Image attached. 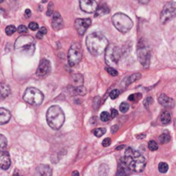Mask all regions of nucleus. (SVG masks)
I'll return each mask as SVG.
<instances>
[{"mask_svg":"<svg viewBox=\"0 0 176 176\" xmlns=\"http://www.w3.org/2000/svg\"><path fill=\"white\" fill-rule=\"evenodd\" d=\"M145 137V134H139V135H137V138H144Z\"/></svg>","mask_w":176,"mask_h":176,"instance_id":"48","label":"nucleus"},{"mask_svg":"<svg viewBox=\"0 0 176 176\" xmlns=\"http://www.w3.org/2000/svg\"><path fill=\"white\" fill-rule=\"evenodd\" d=\"M91 24V20L89 18H85V19H81L78 18L75 21V28L79 35H83L88 28Z\"/></svg>","mask_w":176,"mask_h":176,"instance_id":"12","label":"nucleus"},{"mask_svg":"<svg viewBox=\"0 0 176 176\" xmlns=\"http://www.w3.org/2000/svg\"><path fill=\"white\" fill-rule=\"evenodd\" d=\"M0 90H1V97L2 99L6 98L10 94V89L9 86L5 83H1L0 85Z\"/></svg>","mask_w":176,"mask_h":176,"instance_id":"20","label":"nucleus"},{"mask_svg":"<svg viewBox=\"0 0 176 176\" xmlns=\"http://www.w3.org/2000/svg\"><path fill=\"white\" fill-rule=\"evenodd\" d=\"M119 90H118V89H114L111 93H110V98L111 99H113V100H114V99H116L118 96L119 95Z\"/></svg>","mask_w":176,"mask_h":176,"instance_id":"40","label":"nucleus"},{"mask_svg":"<svg viewBox=\"0 0 176 176\" xmlns=\"http://www.w3.org/2000/svg\"><path fill=\"white\" fill-rule=\"evenodd\" d=\"M118 127L117 125H114V126L112 127V132H113V133H115L118 131Z\"/></svg>","mask_w":176,"mask_h":176,"instance_id":"46","label":"nucleus"},{"mask_svg":"<svg viewBox=\"0 0 176 176\" xmlns=\"http://www.w3.org/2000/svg\"><path fill=\"white\" fill-rule=\"evenodd\" d=\"M123 162L130 169L131 171L136 173L143 172L146 166L145 157L138 151H136L130 147L127 148L125 152Z\"/></svg>","mask_w":176,"mask_h":176,"instance_id":"2","label":"nucleus"},{"mask_svg":"<svg viewBox=\"0 0 176 176\" xmlns=\"http://www.w3.org/2000/svg\"><path fill=\"white\" fill-rule=\"evenodd\" d=\"M110 119V114L108 112H102L101 114V120L103 122H108Z\"/></svg>","mask_w":176,"mask_h":176,"instance_id":"35","label":"nucleus"},{"mask_svg":"<svg viewBox=\"0 0 176 176\" xmlns=\"http://www.w3.org/2000/svg\"><path fill=\"white\" fill-rule=\"evenodd\" d=\"M80 8L86 13H94L96 12L98 4L96 0H80Z\"/></svg>","mask_w":176,"mask_h":176,"instance_id":"11","label":"nucleus"},{"mask_svg":"<svg viewBox=\"0 0 176 176\" xmlns=\"http://www.w3.org/2000/svg\"><path fill=\"white\" fill-rule=\"evenodd\" d=\"M28 28H29V29H31L33 31H35V30H37L39 28V25H38V23H36L35 22H31L28 24Z\"/></svg>","mask_w":176,"mask_h":176,"instance_id":"39","label":"nucleus"},{"mask_svg":"<svg viewBox=\"0 0 176 176\" xmlns=\"http://www.w3.org/2000/svg\"><path fill=\"white\" fill-rule=\"evenodd\" d=\"M130 169L125 164V162H120L118 164L116 176H129L130 175Z\"/></svg>","mask_w":176,"mask_h":176,"instance_id":"18","label":"nucleus"},{"mask_svg":"<svg viewBox=\"0 0 176 176\" xmlns=\"http://www.w3.org/2000/svg\"><path fill=\"white\" fill-rule=\"evenodd\" d=\"M51 70V63L49 60L46 59H41L38 68H37V70H36V75L37 76L39 77H43V76H46L47 75L49 74Z\"/></svg>","mask_w":176,"mask_h":176,"instance_id":"13","label":"nucleus"},{"mask_svg":"<svg viewBox=\"0 0 176 176\" xmlns=\"http://www.w3.org/2000/svg\"><path fill=\"white\" fill-rule=\"evenodd\" d=\"M123 148H124V145H121V146H119V147L116 148V150H121V149H123Z\"/></svg>","mask_w":176,"mask_h":176,"instance_id":"50","label":"nucleus"},{"mask_svg":"<svg viewBox=\"0 0 176 176\" xmlns=\"http://www.w3.org/2000/svg\"><path fill=\"white\" fill-rule=\"evenodd\" d=\"M121 57V51L119 47L114 44H110L105 54V60L107 64L109 67H115L117 66L118 63Z\"/></svg>","mask_w":176,"mask_h":176,"instance_id":"7","label":"nucleus"},{"mask_svg":"<svg viewBox=\"0 0 176 176\" xmlns=\"http://www.w3.org/2000/svg\"><path fill=\"white\" fill-rule=\"evenodd\" d=\"M106 70L108 71V73L109 74V75H111V76H116L118 75V70H115L114 68H113V67H107L106 68Z\"/></svg>","mask_w":176,"mask_h":176,"instance_id":"34","label":"nucleus"},{"mask_svg":"<svg viewBox=\"0 0 176 176\" xmlns=\"http://www.w3.org/2000/svg\"><path fill=\"white\" fill-rule=\"evenodd\" d=\"M52 27L54 30H59L64 27V20L58 11L54 12L52 18Z\"/></svg>","mask_w":176,"mask_h":176,"instance_id":"15","label":"nucleus"},{"mask_svg":"<svg viewBox=\"0 0 176 176\" xmlns=\"http://www.w3.org/2000/svg\"><path fill=\"white\" fill-rule=\"evenodd\" d=\"M53 172L52 169L48 165L41 164L36 168L35 176H52Z\"/></svg>","mask_w":176,"mask_h":176,"instance_id":"16","label":"nucleus"},{"mask_svg":"<svg viewBox=\"0 0 176 176\" xmlns=\"http://www.w3.org/2000/svg\"><path fill=\"white\" fill-rule=\"evenodd\" d=\"M106 133V129L105 128H97L94 130V134L97 137H101Z\"/></svg>","mask_w":176,"mask_h":176,"instance_id":"27","label":"nucleus"},{"mask_svg":"<svg viewBox=\"0 0 176 176\" xmlns=\"http://www.w3.org/2000/svg\"><path fill=\"white\" fill-rule=\"evenodd\" d=\"M46 1H47V0H43V2H46Z\"/></svg>","mask_w":176,"mask_h":176,"instance_id":"52","label":"nucleus"},{"mask_svg":"<svg viewBox=\"0 0 176 176\" xmlns=\"http://www.w3.org/2000/svg\"><path fill=\"white\" fill-rule=\"evenodd\" d=\"M141 97H142L141 94H133L128 97V100L131 102H136V101H138L139 99H141Z\"/></svg>","mask_w":176,"mask_h":176,"instance_id":"32","label":"nucleus"},{"mask_svg":"<svg viewBox=\"0 0 176 176\" xmlns=\"http://www.w3.org/2000/svg\"><path fill=\"white\" fill-rule=\"evenodd\" d=\"M23 99L26 102L32 106H39L44 100V95L38 89L28 88L24 92Z\"/></svg>","mask_w":176,"mask_h":176,"instance_id":"6","label":"nucleus"},{"mask_svg":"<svg viewBox=\"0 0 176 176\" xmlns=\"http://www.w3.org/2000/svg\"><path fill=\"white\" fill-rule=\"evenodd\" d=\"M74 79H75V83H82L83 82V77L80 74H76L74 76Z\"/></svg>","mask_w":176,"mask_h":176,"instance_id":"41","label":"nucleus"},{"mask_svg":"<svg viewBox=\"0 0 176 176\" xmlns=\"http://www.w3.org/2000/svg\"><path fill=\"white\" fill-rule=\"evenodd\" d=\"M7 144H8V142H7V139L5 138V137L3 135H0V149H1V151L4 150V149L7 147Z\"/></svg>","mask_w":176,"mask_h":176,"instance_id":"26","label":"nucleus"},{"mask_svg":"<svg viewBox=\"0 0 176 176\" xmlns=\"http://www.w3.org/2000/svg\"><path fill=\"white\" fill-rule=\"evenodd\" d=\"M118 115V111L116 109L113 108L111 110V118H115Z\"/></svg>","mask_w":176,"mask_h":176,"instance_id":"44","label":"nucleus"},{"mask_svg":"<svg viewBox=\"0 0 176 176\" xmlns=\"http://www.w3.org/2000/svg\"><path fill=\"white\" fill-rule=\"evenodd\" d=\"M148 147H149V150H151V151H156V150H157V149H158V144H156V141L151 140V141L149 142Z\"/></svg>","mask_w":176,"mask_h":176,"instance_id":"30","label":"nucleus"},{"mask_svg":"<svg viewBox=\"0 0 176 176\" xmlns=\"http://www.w3.org/2000/svg\"><path fill=\"white\" fill-rule=\"evenodd\" d=\"M83 50L82 47L78 42L73 43L68 52V61L70 66L76 65L82 59Z\"/></svg>","mask_w":176,"mask_h":176,"instance_id":"8","label":"nucleus"},{"mask_svg":"<svg viewBox=\"0 0 176 176\" xmlns=\"http://www.w3.org/2000/svg\"><path fill=\"white\" fill-rule=\"evenodd\" d=\"M161 121L163 125H168L171 121V114L168 111H164L161 114Z\"/></svg>","mask_w":176,"mask_h":176,"instance_id":"22","label":"nucleus"},{"mask_svg":"<svg viewBox=\"0 0 176 176\" xmlns=\"http://www.w3.org/2000/svg\"><path fill=\"white\" fill-rule=\"evenodd\" d=\"M112 21L116 29L123 34L129 32L133 26L131 19L124 13H117L114 15Z\"/></svg>","mask_w":176,"mask_h":176,"instance_id":"5","label":"nucleus"},{"mask_svg":"<svg viewBox=\"0 0 176 176\" xmlns=\"http://www.w3.org/2000/svg\"><path fill=\"white\" fill-rule=\"evenodd\" d=\"M108 173V168L107 165L105 164H102L101 167H100V169H99V174L100 176H107Z\"/></svg>","mask_w":176,"mask_h":176,"instance_id":"28","label":"nucleus"},{"mask_svg":"<svg viewBox=\"0 0 176 176\" xmlns=\"http://www.w3.org/2000/svg\"><path fill=\"white\" fill-rule=\"evenodd\" d=\"M86 45L89 53L95 56L102 54L109 46L108 39L100 32H94L89 35L86 40Z\"/></svg>","mask_w":176,"mask_h":176,"instance_id":"1","label":"nucleus"},{"mask_svg":"<svg viewBox=\"0 0 176 176\" xmlns=\"http://www.w3.org/2000/svg\"><path fill=\"white\" fill-rule=\"evenodd\" d=\"M76 93L80 95H85L87 94V89L83 86L80 85L76 88Z\"/></svg>","mask_w":176,"mask_h":176,"instance_id":"33","label":"nucleus"},{"mask_svg":"<svg viewBox=\"0 0 176 176\" xmlns=\"http://www.w3.org/2000/svg\"><path fill=\"white\" fill-rule=\"evenodd\" d=\"M158 169H159L160 173H162V174L167 173L168 170H169V165H168V163H166V162H160V163H159V166H158Z\"/></svg>","mask_w":176,"mask_h":176,"instance_id":"25","label":"nucleus"},{"mask_svg":"<svg viewBox=\"0 0 176 176\" xmlns=\"http://www.w3.org/2000/svg\"><path fill=\"white\" fill-rule=\"evenodd\" d=\"M110 12L109 8L106 5V4H102L101 6L98 7L96 12H95V16H102V15H107Z\"/></svg>","mask_w":176,"mask_h":176,"instance_id":"21","label":"nucleus"},{"mask_svg":"<svg viewBox=\"0 0 176 176\" xmlns=\"http://www.w3.org/2000/svg\"><path fill=\"white\" fill-rule=\"evenodd\" d=\"M64 114L59 106L54 105L48 108L47 112V121L48 125L53 130H59L64 122Z\"/></svg>","mask_w":176,"mask_h":176,"instance_id":"4","label":"nucleus"},{"mask_svg":"<svg viewBox=\"0 0 176 176\" xmlns=\"http://www.w3.org/2000/svg\"><path fill=\"white\" fill-rule=\"evenodd\" d=\"M176 16V3L175 2H169L167 3L162 12H161V22L162 24L167 23L169 21Z\"/></svg>","mask_w":176,"mask_h":176,"instance_id":"10","label":"nucleus"},{"mask_svg":"<svg viewBox=\"0 0 176 176\" xmlns=\"http://www.w3.org/2000/svg\"><path fill=\"white\" fill-rule=\"evenodd\" d=\"M137 58L143 66L149 67L150 60V51L148 47H146V44L144 39H141L137 45Z\"/></svg>","mask_w":176,"mask_h":176,"instance_id":"9","label":"nucleus"},{"mask_svg":"<svg viewBox=\"0 0 176 176\" xmlns=\"http://www.w3.org/2000/svg\"><path fill=\"white\" fill-rule=\"evenodd\" d=\"M111 139L109 138V137H107V138H105L103 141H102V146L103 147H108L110 144H111Z\"/></svg>","mask_w":176,"mask_h":176,"instance_id":"42","label":"nucleus"},{"mask_svg":"<svg viewBox=\"0 0 176 176\" xmlns=\"http://www.w3.org/2000/svg\"><path fill=\"white\" fill-rule=\"evenodd\" d=\"M15 50L26 56H32L35 51V39L30 35H22L17 38L15 43Z\"/></svg>","mask_w":176,"mask_h":176,"instance_id":"3","label":"nucleus"},{"mask_svg":"<svg viewBox=\"0 0 176 176\" xmlns=\"http://www.w3.org/2000/svg\"><path fill=\"white\" fill-rule=\"evenodd\" d=\"M47 28H46L45 27H41V28H40V30L38 31V33L36 34V37H37L38 39H42V37L47 34Z\"/></svg>","mask_w":176,"mask_h":176,"instance_id":"31","label":"nucleus"},{"mask_svg":"<svg viewBox=\"0 0 176 176\" xmlns=\"http://www.w3.org/2000/svg\"><path fill=\"white\" fill-rule=\"evenodd\" d=\"M53 13H54V12H53V2H50L49 4H48V7H47V16H52Z\"/></svg>","mask_w":176,"mask_h":176,"instance_id":"37","label":"nucleus"},{"mask_svg":"<svg viewBox=\"0 0 176 176\" xmlns=\"http://www.w3.org/2000/svg\"><path fill=\"white\" fill-rule=\"evenodd\" d=\"M152 102V98H147L146 100H145V102H144V107L147 108V109H149V105Z\"/></svg>","mask_w":176,"mask_h":176,"instance_id":"43","label":"nucleus"},{"mask_svg":"<svg viewBox=\"0 0 176 176\" xmlns=\"http://www.w3.org/2000/svg\"><path fill=\"white\" fill-rule=\"evenodd\" d=\"M171 137L169 133H162L160 137H159V141L161 144H167L170 141Z\"/></svg>","mask_w":176,"mask_h":176,"instance_id":"24","label":"nucleus"},{"mask_svg":"<svg viewBox=\"0 0 176 176\" xmlns=\"http://www.w3.org/2000/svg\"><path fill=\"white\" fill-rule=\"evenodd\" d=\"M158 102L162 107L167 108H174L175 106V101L172 98H169L165 94H162L158 97Z\"/></svg>","mask_w":176,"mask_h":176,"instance_id":"17","label":"nucleus"},{"mask_svg":"<svg viewBox=\"0 0 176 176\" xmlns=\"http://www.w3.org/2000/svg\"><path fill=\"white\" fill-rule=\"evenodd\" d=\"M71 176H79V173H78L77 171H73Z\"/></svg>","mask_w":176,"mask_h":176,"instance_id":"49","label":"nucleus"},{"mask_svg":"<svg viewBox=\"0 0 176 176\" xmlns=\"http://www.w3.org/2000/svg\"><path fill=\"white\" fill-rule=\"evenodd\" d=\"M16 31V27L15 26H13V25H9V26H7L6 27V28H5V33L7 34V35H9V36H10V35H12Z\"/></svg>","mask_w":176,"mask_h":176,"instance_id":"29","label":"nucleus"},{"mask_svg":"<svg viewBox=\"0 0 176 176\" xmlns=\"http://www.w3.org/2000/svg\"><path fill=\"white\" fill-rule=\"evenodd\" d=\"M140 78H141V74H140V73H135V74L131 75V76L128 77V80H127V85H129L130 83H134V82L139 80Z\"/></svg>","mask_w":176,"mask_h":176,"instance_id":"23","label":"nucleus"},{"mask_svg":"<svg viewBox=\"0 0 176 176\" xmlns=\"http://www.w3.org/2000/svg\"><path fill=\"white\" fill-rule=\"evenodd\" d=\"M12 1H13V0H12Z\"/></svg>","mask_w":176,"mask_h":176,"instance_id":"53","label":"nucleus"},{"mask_svg":"<svg viewBox=\"0 0 176 176\" xmlns=\"http://www.w3.org/2000/svg\"><path fill=\"white\" fill-rule=\"evenodd\" d=\"M140 3H143V4H146L150 2V0H137Z\"/></svg>","mask_w":176,"mask_h":176,"instance_id":"47","label":"nucleus"},{"mask_svg":"<svg viewBox=\"0 0 176 176\" xmlns=\"http://www.w3.org/2000/svg\"><path fill=\"white\" fill-rule=\"evenodd\" d=\"M25 15H26L27 17H29V16H31V10H30L29 9H27L25 10Z\"/></svg>","mask_w":176,"mask_h":176,"instance_id":"45","label":"nucleus"},{"mask_svg":"<svg viewBox=\"0 0 176 176\" xmlns=\"http://www.w3.org/2000/svg\"><path fill=\"white\" fill-rule=\"evenodd\" d=\"M129 109V104L126 102H123L119 106V110L121 113H126Z\"/></svg>","mask_w":176,"mask_h":176,"instance_id":"36","label":"nucleus"},{"mask_svg":"<svg viewBox=\"0 0 176 176\" xmlns=\"http://www.w3.org/2000/svg\"><path fill=\"white\" fill-rule=\"evenodd\" d=\"M10 113L9 110L5 109V108H0V124L3 125L6 124L7 122H9V120L10 119Z\"/></svg>","mask_w":176,"mask_h":176,"instance_id":"19","label":"nucleus"},{"mask_svg":"<svg viewBox=\"0 0 176 176\" xmlns=\"http://www.w3.org/2000/svg\"><path fill=\"white\" fill-rule=\"evenodd\" d=\"M3 0H0V3H3Z\"/></svg>","mask_w":176,"mask_h":176,"instance_id":"51","label":"nucleus"},{"mask_svg":"<svg viewBox=\"0 0 176 176\" xmlns=\"http://www.w3.org/2000/svg\"><path fill=\"white\" fill-rule=\"evenodd\" d=\"M11 164L9 155L7 151H1L0 154V167L3 170H7L9 169Z\"/></svg>","mask_w":176,"mask_h":176,"instance_id":"14","label":"nucleus"},{"mask_svg":"<svg viewBox=\"0 0 176 176\" xmlns=\"http://www.w3.org/2000/svg\"><path fill=\"white\" fill-rule=\"evenodd\" d=\"M17 31L18 33L20 34H26L28 32V28L25 26V25H20L18 28H17Z\"/></svg>","mask_w":176,"mask_h":176,"instance_id":"38","label":"nucleus"}]
</instances>
